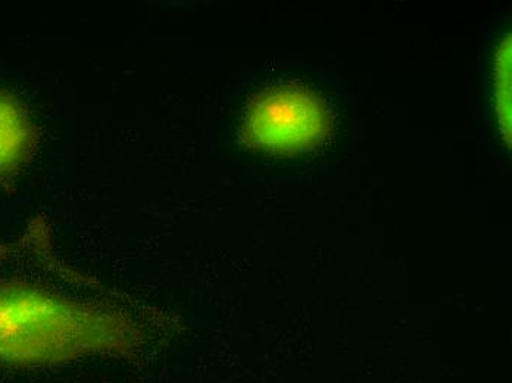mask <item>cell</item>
I'll list each match as a JSON object with an SVG mask.
<instances>
[{
    "mask_svg": "<svg viewBox=\"0 0 512 383\" xmlns=\"http://www.w3.org/2000/svg\"><path fill=\"white\" fill-rule=\"evenodd\" d=\"M142 333L123 313L23 282H0V363L31 367L127 353Z\"/></svg>",
    "mask_w": 512,
    "mask_h": 383,
    "instance_id": "1",
    "label": "cell"
},
{
    "mask_svg": "<svg viewBox=\"0 0 512 383\" xmlns=\"http://www.w3.org/2000/svg\"><path fill=\"white\" fill-rule=\"evenodd\" d=\"M330 114L315 93L280 86L258 93L243 115V142L259 151L293 154L326 136Z\"/></svg>",
    "mask_w": 512,
    "mask_h": 383,
    "instance_id": "2",
    "label": "cell"
},
{
    "mask_svg": "<svg viewBox=\"0 0 512 383\" xmlns=\"http://www.w3.org/2000/svg\"><path fill=\"white\" fill-rule=\"evenodd\" d=\"M37 142L36 126L11 93L0 90V177L20 171Z\"/></svg>",
    "mask_w": 512,
    "mask_h": 383,
    "instance_id": "3",
    "label": "cell"
},
{
    "mask_svg": "<svg viewBox=\"0 0 512 383\" xmlns=\"http://www.w3.org/2000/svg\"><path fill=\"white\" fill-rule=\"evenodd\" d=\"M495 98L502 136L511 143V37H504L495 56Z\"/></svg>",
    "mask_w": 512,
    "mask_h": 383,
    "instance_id": "4",
    "label": "cell"
}]
</instances>
